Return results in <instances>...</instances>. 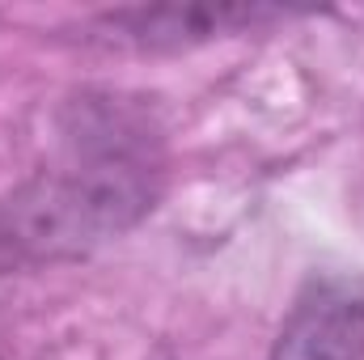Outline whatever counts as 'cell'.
Instances as JSON below:
<instances>
[{"label":"cell","instance_id":"cell-1","mask_svg":"<svg viewBox=\"0 0 364 360\" xmlns=\"http://www.w3.org/2000/svg\"><path fill=\"white\" fill-rule=\"evenodd\" d=\"M166 149L144 106L85 93L64 115L60 157L0 195V275L85 259L161 199Z\"/></svg>","mask_w":364,"mask_h":360},{"label":"cell","instance_id":"cell-2","mask_svg":"<svg viewBox=\"0 0 364 360\" xmlns=\"http://www.w3.org/2000/svg\"><path fill=\"white\" fill-rule=\"evenodd\" d=\"M288 17V9L272 4H140L102 13L90 26L93 43L132 47V51H178L195 43H212L225 34H242Z\"/></svg>","mask_w":364,"mask_h":360},{"label":"cell","instance_id":"cell-3","mask_svg":"<svg viewBox=\"0 0 364 360\" xmlns=\"http://www.w3.org/2000/svg\"><path fill=\"white\" fill-rule=\"evenodd\" d=\"M272 360H364V284L322 271L296 292Z\"/></svg>","mask_w":364,"mask_h":360}]
</instances>
